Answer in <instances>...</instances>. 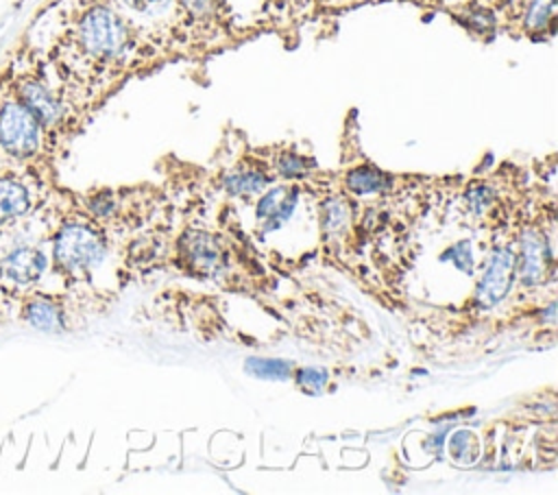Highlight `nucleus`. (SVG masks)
Wrapping results in <instances>:
<instances>
[{
	"label": "nucleus",
	"mask_w": 558,
	"mask_h": 495,
	"mask_svg": "<svg viewBox=\"0 0 558 495\" xmlns=\"http://www.w3.org/2000/svg\"><path fill=\"white\" fill-rule=\"evenodd\" d=\"M135 41L133 22L109 0H72L41 55L54 83L85 120L129 63Z\"/></svg>",
	"instance_id": "nucleus-1"
},
{
	"label": "nucleus",
	"mask_w": 558,
	"mask_h": 495,
	"mask_svg": "<svg viewBox=\"0 0 558 495\" xmlns=\"http://www.w3.org/2000/svg\"><path fill=\"white\" fill-rule=\"evenodd\" d=\"M70 196L61 198L57 188L52 196V218L48 231L50 275L61 281L63 290L78 292L89 286L109 255V238L100 222L87 216Z\"/></svg>",
	"instance_id": "nucleus-2"
},
{
	"label": "nucleus",
	"mask_w": 558,
	"mask_h": 495,
	"mask_svg": "<svg viewBox=\"0 0 558 495\" xmlns=\"http://www.w3.org/2000/svg\"><path fill=\"white\" fill-rule=\"evenodd\" d=\"M13 92L24 107L35 116L52 146L61 155L65 144L81 131L83 118L68 102L54 83L41 48L33 41L31 33L20 35L4 55Z\"/></svg>",
	"instance_id": "nucleus-3"
},
{
	"label": "nucleus",
	"mask_w": 558,
	"mask_h": 495,
	"mask_svg": "<svg viewBox=\"0 0 558 495\" xmlns=\"http://www.w3.org/2000/svg\"><path fill=\"white\" fill-rule=\"evenodd\" d=\"M57 148L50 137L13 92L9 68L0 61V166H17L57 181Z\"/></svg>",
	"instance_id": "nucleus-4"
},
{
	"label": "nucleus",
	"mask_w": 558,
	"mask_h": 495,
	"mask_svg": "<svg viewBox=\"0 0 558 495\" xmlns=\"http://www.w3.org/2000/svg\"><path fill=\"white\" fill-rule=\"evenodd\" d=\"M57 181L39 177L31 170L2 164L0 166V229L13 227L37 214L54 194Z\"/></svg>",
	"instance_id": "nucleus-5"
},
{
	"label": "nucleus",
	"mask_w": 558,
	"mask_h": 495,
	"mask_svg": "<svg viewBox=\"0 0 558 495\" xmlns=\"http://www.w3.org/2000/svg\"><path fill=\"white\" fill-rule=\"evenodd\" d=\"M74 297L68 290L46 286L24 294L15 303V325H26L44 334H65L74 325Z\"/></svg>",
	"instance_id": "nucleus-6"
},
{
	"label": "nucleus",
	"mask_w": 558,
	"mask_h": 495,
	"mask_svg": "<svg viewBox=\"0 0 558 495\" xmlns=\"http://www.w3.org/2000/svg\"><path fill=\"white\" fill-rule=\"evenodd\" d=\"M517 277V253L510 246H499L490 253L486 270L477 281L473 305L477 310H490L497 305L510 290Z\"/></svg>",
	"instance_id": "nucleus-7"
},
{
	"label": "nucleus",
	"mask_w": 558,
	"mask_h": 495,
	"mask_svg": "<svg viewBox=\"0 0 558 495\" xmlns=\"http://www.w3.org/2000/svg\"><path fill=\"white\" fill-rule=\"evenodd\" d=\"M299 198V188L296 185H272L268 188L255 207V216L259 222L262 233L279 229L294 212Z\"/></svg>",
	"instance_id": "nucleus-8"
},
{
	"label": "nucleus",
	"mask_w": 558,
	"mask_h": 495,
	"mask_svg": "<svg viewBox=\"0 0 558 495\" xmlns=\"http://www.w3.org/2000/svg\"><path fill=\"white\" fill-rule=\"evenodd\" d=\"M551 264L554 257L547 246V240L536 231L525 233L521 240V253L517 255L519 277L525 283H538L547 270L551 273Z\"/></svg>",
	"instance_id": "nucleus-9"
},
{
	"label": "nucleus",
	"mask_w": 558,
	"mask_h": 495,
	"mask_svg": "<svg viewBox=\"0 0 558 495\" xmlns=\"http://www.w3.org/2000/svg\"><path fill=\"white\" fill-rule=\"evenodd\" d=\"M185 259L194 270L209 275L222 264V249L209 233H192V238L185 240Z\"/></svg>",
	"instance_id": "nucleus-10"
},
{
	"label": "nucleus",
	"mask_w": 558,
	"mask_h": 495,
	"mask_svg": "<svg viewBox=\"0 0 558 495\" xmlns=\"http://www.w3.org/2000/svg\"><path fill=\"white\" fill-rule=\"evenodd\" d=\"M270 177L259 164H244L233 168L225 177V190L233 196H246V194H257L268 185Z\"/></svg>",
	"instance_id": "nucleus-11"
},
{
	"label": "nucleus",
	"mask_w": 558,
	"mask_h": 495,
	"mask_svg": "<svg viewBox=\"0 0 558 495\" xmlns=\"http://www.w3.org/2000/svg\"><path fill=\"white\" fill-rule=\"evenodd\" d=\"M556 24V0H525L521 2V28L530 35H551Z\"/></svg>",
	"instance_id": "nucleus-12"
},
{
	"label": "nucleus",
	"mask_w": 558,
	"mask_h": 495,
	"mask_svg": "<svg viewBox=\"0 0 558 495\" xmlns=\"http://www.w3.org/2000/svg\"><path fill=\"white\" fill-rule=\"evenodd\" d=\"M225 0H177V11L190 26L211 28L222 17Z\"/></svg>",
	"instance_id": "nucleus-13"
},
{
	"label": "nucleus",
	"mask_w": 558,
	"mask_h": 495,
	"mask_svg": "<svg viewBox=\"0 0 558 495\" xmlns=\"http://www.w3.org/2000/svg\"><path fill=\"white\" fill-rule=\"evenodd\" d=\"M388 183H390V177H388L384 170H379V168H375V166H371V164L355 166V168H351V170L347 172V177H344V185H347V190L353 192V194H373V192H381V190L388 188Z\"/></svg>",
	"instance_id": "nucleus-14"
},
{
	"label": "nucleus",
	"mask_w": 558,
	"mask_h": 495,
	"mask_svg": "<svg viewBox=\"0 0 558 495\" xmlns=\"http://www.w3.org/2000/svg\"><path fill=\"white\" fill-rule=\"evenodd\" d=\"M109 2L129 20L131 15L144 17V20H157L170 13L172 9L177 11V0H109Z\"/></svg>",
	"instance_id": "nucleus-15"
},
{
	"label": "nucleus",
	"mask_w": 558,
	"mask_h": 495,
	"mask_svg": "<svg viewBox=\"0 0 558 495\" xmlns=\"http://www.w3.org/2000/svg\"><path fill=\"white\" fill-rule=\"evenodd\" d=\"M310 168H312V159H307V157L301 155V153L288 150V153L277 155V159H275V172L281 174V177H286V179L301 177V174L310 172Z\"/></svg>",
	"instance_id": "nucleus-16"
},
{
	"label": "nucleus",
	"mask_w": 558,
	"mask_h": 495,
	"mask_svg": "<svg viewBox=\"0 0 558 495\" xmlns=\"http://www.w3.org/2000/svg\"><path fill=\"white\" fill-rule=\"evenodd\" d=\"M246 371L264 379H281L290 375V364L286 360H246Z\"/></svg>",
	"instance_id": "nucleus-17"
},
{
	"label": "nucleus",
	"mask_w": 558,
	"mask_h": 495,
	"mask_svg": "<svg viewBox=\"0 0 558 495\" xmlns=\"http://www.w3.org/2000/svg\"><path fill=\"white\" fill-rule=\"evenodd\" d=\"M462 17H466L464 24L473 33H488V31L495 28V15L488 7H480V4L469 7Z\"/></svg>",
	"instance_id": "nucleus-18"
},
{
	"label": "nucleus",
	"mask_w": 558,
	"mask_h": 495,
	"mask_svg": "<svg viewBox=\"0 0 558 495\" xmlns=\"http://www.w3.org/2000/svg\"><path fill=\"white\" fill-rule=\"evenodd\" d=\"M294 382L305 390V393H318L327 384V373L323 369L314 366H303L294 371Z\"/></svg>",
	"instance_id": "nucleus-19"
},
{
	"label": "nucleus",
	"mask_w": 558,
	"mask_h": 495,
	"mask_svg": "<svg viewBox=\"0 0 558 495\" xmlns=\"http://www.w3.org/2000/svg\"><path fill=\"white\" fill-rule=\"evenodd\" d=\"M493 198H495V190L488 183L480 181V183L469 185V190H466V203L473 212H482V209L490 207Z\"/></svg>",
	"instance_id": "nucleus-20"
},
{
	"label": "nucleus",
	"mask_w": 558,
	"mask_h": 495,
	"mask_svg": "<svg viewBox=\"0 0 558 495\" xmlns=\"http://www.w3.org/2000/svg\"><path fill=\"white\" fill-rule=\"evenodd\" d=\"M15 325V301L0 286V331Z\"/></svg>",
	"instance_id": "nucleus-21"
}]
</instances>
